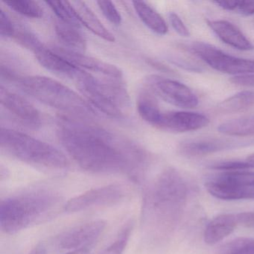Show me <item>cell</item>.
<instances>
[{
	"instance_id": "obj_1",
	"label": "cell",
	"mask_w": 254,
	"mask_h": 254,
	"mask_svg": "<svg viewBox=\"0 0 254 254\" xmlns=\"http://www.w3.org/2000/svg\"><path fill=\"white\" fill-rule=\"evenodd\" d=\"M57 134L67 154L87 172L125 173L139 184L146 177L151 157L133 141L71 117H61Z\"/></svg>"
},
{
	"instance_id": "obj_2",
	"label": "cell",
	"mask_w": 254,
	"mask_h": 254,
	"mask_svg": "<svg viewBox=\"0 0 254 254\" xmlns=\"http://www.w3.org/2000/svg\"><path fill=\"white\" fill-rule=\"evenodd\" d=\"M188 184L174 168L165 169L142 194L141 224L154 242L167 239L178 227L185 209Z\"/></svg>"
},
{
	"instance_id": "obj_3",
	"label": "cell",
	"mask_w": 254,
	"mask_h": 254,
	"mask_svg": "<svg viewBox=\"0 0 254 254\" xmlns=\"http://www.w3.org/2000/svg\"><path fill=\"white\" fill-rule=\"evenodd\" d=\"M62 205V197L54 190L44 187L24 190L1 201L0 227L7 234H15L53 218Z\"/></svg>"
},
{
	"instance_id": "obj_4",
	"label": "cell",
	"mask_w": 254,
	"mask_h": 254,
	"mask_svg": "<svg viewBox=\"0 0 254 254\" xmlns=\"http://www.w3.org/2000/svg\"><path fill=\"white\" fill-rule=\"evenodd\" d=\"M41 103L76 118H90L95 111L78 93L56 80L41 75H16L11 81Z\"/></svg>"
},
{
	"instance_id": "obj_5",
	"label": "cell",
	"mask_w": 254,
	"mask_h": 254,
	"mask_svg": "<svg viewBox=\"0 0 254 254\" xmlns=\"http://www.w3.org/2000/svg\"><path fill=\"white\" fill-rule=\"evenodd\" d=\"M0 146L5 154L32 166L52 170L69 166L67 157L56 147L13 129L1 128Z\"/></svg>"
},
{
	"instance_id": "obj_6",
	"label": "cell",
	"mask_w": 254,
	"mask_h": 254,
	"mask_svg": "<svg viewBox=\"0 0 254 254\" xmlns=\"http://www.w3.org/2000/svg\"><path fill=\"white\" fill-rule=\"evenodd\" d=\"M74 82L91 105L113 118H121L123 110L129 105L128 93L123 81L101 79L81 69Z\"/></svg>"
},
{
	"instance_id": "obj_7",
	"label": "cell",
	"mask_w": 254,
	"mask_h": 254,
	"mask_svg": "<svg viewBox=\"0 0 254 254\" xmlns=\"http://www.w3.org/2000/svg\"><path fill=\"white\" fill-rule=\"evenodd\" d=\"M184 47L219 72L235 76L254 73V60L235 57L205 43H192Z\"/></svg>"
},
{
	"instance_id": "obj_8",
	"label": "cell",
	"mask_w": 254,
	"mask_h": 254,
	"mask_svg": "<svg viewBox=\"0 0 254 254\" xmlns=\"http://www.w3.org/2000/svg\"><path fill=\"white\" fill-rule=\"evenodd\" d=\"M145 84L154 96L174 106L190 109L198 105V99L192 90L179 81L151 75L146 77Z\"/></svg>"
},
{
	"instance_id": "obj_9",
	"label": "cell",
	"mask_w": 254,
	"mask_h": 254,
	"mask_svg": "<svg viewBox=\"0 0 254 254\" xmlns=\"http://www.w3.org/2000/svg\"><path fill=\"white\" fill-rule=\"evenodd\" d=\"M126 195V190L123 186L111 184L92 189L72 197L64 205V209L65 212L73 213L97 206H111L120 203Z\"/></svg>"
},
{
	"instance_id": "obj_10",
	"label": "cell",
	"mask_w": 254,
	"mask_h": 254,
	"mask_svg": "<svg viewBox=\"0 0 254 254\" xmlns=\"http://www.w3.org/2000/svg\"><path fill=\"white\" fill-rule=\"evenodd\" d=\"M106 223L102 220L90 221L61 233L56 243L62 249L75 250L91 248L105 230Z\"/></svg>"
},
{
	"instance_id": "obj_11",
	"label": "cell",
	"mask_w": 254,
	"mask_h": 254,
	"mask_svg": "<svg viewBox=\"0 0 254 254\" xmlns=\"http://www.w3.org/2000/svg\"><path fill=\"white\" fill-rule=\"evenodd\" d=\"M0 103L20 124L35 129L41 126L42 118L39 111L25 98L10 91L2 84L0 88Z\"/></svg>"
},
{
	"instance_id": "obj_12",
	"label": "cell",
	"mask_w": 254,
	"mask_h": 254,
	"mask_svg": "<svg viewBox=\"0 0 254 254\" xmlns=\"http://www.w3.org/2000/svg\"><path fill=\"white\" fill-rule=\"evenodd\" d=\"M253 144H254V139L239 140L227 138L200 137L181 142L179 151L185 157H199Z\"/></svg>"
},
{
	"instance_id": "obj_13",
	"label": "cell",
	"mask_w": 254,
	"mask_h": 254,
	"mask_svg": "<svg viewBox=\"0 0 254 254\" xmlns=\"http://www.w3.org/2000/svg\"><path fill=\"white\" fill-rule=\"evenodd\" d=\"M209 123L208 117L198 113L169 111L162 112L155 127L166 131L184 133L203 128Z\"/></svg>"
},
{
	"instance_id": "obj_14",
	"label": "cell",
	"mask_w": 254,
	"mask_h": 254,
	"mask_svg": "<svg viewBox=\"0 0 254 254\" xmlns=\"http://www.w3.org/2000/svg\"><path fill=\"white\" fill-rule=\"evenodd\" d=\"M205 187L208 192L224 200H254V187L244 185L225 178L221 173L207 178Z\"/></svg>"
},
{
	"instance_id": "obj_15",
	"label": "cell",
	"mask_w": 254,
	"mask_h": 254,
	"mask_svg": "<svg viewBox=\"0 0 254 254\" xmlns=\"http://www.w3.org/2000/svg\"><path fill=\"white\" fill-rule=\"evenodd\" d=\"M53 50L67 59L75 66H78L81 69H85V71L88 70L94 72L98 75H102L104 78H107V79L123 81V72L115 65L86 56L84 53H75L64 48L56 47L53 49Z\"/></svg>"
},
{
	"instance_id": "obj_16",
	"label": "cell",
	"mask_w": 254,
	"mask_h": 254,
	"mask_svg": "<svg viewBox=\"0 0 254 254\" xmlns=\"http://www.w3.org/2000/svg\"><path fill=\"white\" fill-rule=\"evenodd\" d=\"M33 53L41 66L59 76L75 81L81 72V68L75 66L54 50L47 48L43 44L35 49Z\"/></svg>"
},
{
	"instance_id": "obj_17",
	"label": "cell",
	"mask_w": 254,
	"mask_h": 254,
	"mask_svg": "<svg viewBox=\"0 0 254 254\" xmlns=\"http://www.w3.org/2000/svg\"><path fill=\"white\" fill-rule=\"evenodd\" d=\"M206 24L224 44L242 51L254 50L252 43L233 23L226 20H207Z\"/></svg>"
},
{
	"instance_id": "obj_18",
	"label": "cell",
	"mask_w": 254,
	"mask_h": 254,
	"mask_svg": "<svg viewBox=\"0 0 254 254\" xmlns=\"http://www.w3.org/2000/svg\"><path fill=\"white\" fill-rule=\"evenodd\" d=\"M238 224L237 217L235 214L225 213L218 215L211 220L203 233V239L208 245H216L230 236Z\"/></svg>"
},
{
	"instance_id": "obj_19",
	"label": "cell",
	"mask_w": 254,
	"mask_h": 254,
	"mask_svg": "<svg viewBox=\"0 0 254 254\" xmlns=\"http://www.w3.org/2000/svg\"><path fill=\"white\" fill-rule=\"evenodd\" d=\"M75 14L81 24L87 29L97 35L100 38L109 42H114L115 38L114 35L104 26L97 16L87 6V4L81 1L70 2Z\"/></svg>"
},
{
	"instance_id": "obj_20",
	"label": "cell",
	"mask_w": 254,
	"mask_h": 254,
	"mask_svg": "<svg viewBox=\"0 0 254 254\" xmlns=\"http://www.w3.org/2000/svg\"><path fill=\"white\" fill-rule=\"evenodd\" d=\"M55 31L64 48L75 53H84L87 48V41L79 29L56 20Z\"/></svg>"
},
{
	"instance_id": "obj_21",
	"label": "cell",
	"mask_w": 254,
	"mask_h": 254,
	"mask_svg": "<svg viewBox=\"0 0 254 254\" xmlns=\"http://www.w3.org/2000/svg\"><path fill=\"white\" fill-rule=\"evenodd\" d=\"M133 8L142 23L154 33L165 35L168 32L166 21L158 12L148 4L140 1L133 2Z\"/></svg>"
},
{
	"instance_id": "obj_22",
	"label": "cell",
	"mask_w": 254,
	"mask_h": 254,
	"mask_svg": "<svg viewBox=\"0 0 254 254\" xmlns=\"http://www.w3.org/2000/svg\"><path fill=\"white\" fill-rule=\"evenodd\" d=\"M136 108L139 117L155 127L163 111L160 110L154 95L148 89L142 90L138 96Z\"/></svg>"
},
{
	"instance_id": "obj_23",
	"label": "cell",
	"mask_w": 254,
	"mask_h": 254,
	"mask_svg": "<svg viewBox=\"0 0 254 254\" xmlns=\"http://www.w3.org/2000/svg\"><path fill=\"white\" fill-rule=\"evenodd\" d=\"M218 131L226 136H254V115L245 116L221 123Z\"/></svg>"
},
{
	"instance_id": "obj_24",
	"label": "cell",
	"mask_w": 254,
	"mask_h": 254,
	"mask_svg": "<svg viewBox=\"0 0 254 254\" xmlns=\"http://www.w3.org/2000/svg\"><path fill=\"white\" fill-rule=\"evenodd\" d=\"M254 107V91L245 90L224 99L218 105V112L221 114H235Z\"/></svg>"
},
{
	"instance_id": "obj_25",
	"label": "cell",
	"mask_w": 254,
	"mask_h": 254,
	"mask_svg": "<svg viewBox=\"0 0 254 254\" xmlns=\"http://www.w3.org/2000/svg\"><path fill=\"white\" fill-rule=\"evenodd\" d=\"M45 3L54 12L59 20L78 29L81 28V23L78 20L70 2L46 1Z\"/></svg>"
},
{
	"instance_id": "obj_26",
	"label": "cell",
	"mask_w": 254,
	"mask_h": 254,
	"mask_svg": "<svg viewBox=\"0 0 254 254\" xmlns=\"http://www.w3.org/2000/svg\"><path fill=\"white\" fill-rule=\"evenodd\" d=\"M5 3L12 11L29 18L40 19L44 16V10L41 5L32 0H11Z\"/></svg>"
},
{
	"instance_id": "obj_27",
	"label": "cell",
	"mask_w": 254,
	"mask_h": 254,
	"mask_svg": "<svg viewBox=\"0 0 254 254\" xmlns=\"http://www.w3.org/2000/svg\"><path fill=\"white\" fill-rule=\"evenodd\" d=\"M219 254H254V239L237 238L224 245Z\"/></svg>"
},
{
	"instance_id": "obj_28",
	"label": "cell",
	"mask_w": 254,
	"mask_h": 254,
	"mask_svg": "<svg viewBox=\"0 0 254 254\" xmlns=\"http://www.w3.org/2000/svg\"><path fill=\"white\" fill-rule=\"evenodd\" d=\"M131 224L130 222L126 224L119 233L117 239L107 247L100 254H123L132 231Z\"/></svg>"
},
{
	"instance_id": "obj_29",
	"label": "cell",
	"mask_w": 254,
	"mask_h": 254,
	"mask_svg": "<svg viewBox=\"0 0 254 254\" xmlns=\"http://www.w3.org/2000/svg\"><path fill=\"white\" fill-rule=\"evenodd\" d=\"M211 169L221 172H236L254 169V165L248 160H227L212 163L209 166Z\"/></svg>"
},
{
	"instance_id": "obj_30",
	"label": "cell",
	"mask_w": 254,
	"mask_h": 254,
	"mask_svg": "<svg viewBox=\"0 0 254 254\" xmlns=\"http://www.w3.org/2000/svg\"><path fill=\"white\" fill-rule=\"evenodd\" d=\"M97 5L103 15L106 17L107 20H109L111 23L116 26L121 24L122 20H123L121 14L112 2L98 1Z\"/></svg>"
},
{
	"instance_id": "obj_31",
	"label": "cell",
	"mask_w": 254,
	"mask_h": 254,
	"mask_svg": "<svg viewBox=\"0 0 254 254\" xmlns=\"http://www.w3.org/2000/svg\"><path fill=\"white\" fill-rule=\"evenodd\" d=\"M225 178L244 185L254 187V171H236V172H221Z\"/></svg>"
},
{
	"instance_id": "obj_32",
	"label": "cell",
	"mask_w": 254,
	"mask_h": 254,
	"mask_svg": "<svg viewBox=\"0 0 254 254\" xmlns=\"http://www.w3.org/2000/svg\"><path fill=\"white\" fill-rule=\"evenodd\" d=\"M16 27L9 16L3 11L0 10V35L2 38H14Z\"/></svg>"
},
{
	"instance_id": "obj_33",
	"label": "cell",
	"mask_w": 254,
	"mask_h": 254,
	"mask_svg": "<svg viewBox=\"0 0 254 254\" xmlns=\"http://www.w3.org/2000/svg\"><path fill=\"white\" fill-rule=\"evenodd\" d=\"M169 18L171 25L178 35L184 38H188L190 36V30L178 14L174 12L170 13L169 14Z\"/></svg>"
},
{
	"instance_id": "obj_34",
	"label": "cell",
	"mask_w": 254,
	"mask_h": 254,
	"mask_svg": "<svg viewBox=\"0 0 254 254\" xmlns=\"http://www.w3.org/2000/svg\"><path fill=\"white\" fill-rule=\"evenodd\" d=\"M234 11L245 16L254 14V1H236Z\"/></svg>"
},
{
	"instance_id": "obj_35",
	"label": "cell",
	"mask_w": 254,
	"mask_h": 254,
	"mask_svg": "<svg viewBox=\"0 0 254 254\" xmlns=\"http://www.w3.org/2000/svg\"><path fill=\"white\" fill-rule=\"evenodd\" d=\"M233 84L242 87H254V73L236 75L230 79Z\"/></svg>"
},
{
	"instance_id": "obj_36",
	"label": "cell",
	"mask_w": 254,
	"mask_h": 254,
	"mask_svg": "<svg viewBox=\"0 0 254 254\" xmlns=\"http://www.w3.org/2000/svg\"><path fill=\"white\" fill-rule=\"evenodd\" d=\"M238 224L248 228H254V212H241L236 214Z\"/></svg>"
},
{
	"instance_id": "obj_37",
	"label": "cell",
	"mask_w": 254,
	"mask_h": 254,
	"mask_svg": "<svg viewBox=\"0 0 254 254\" xmlns=\"http://www.w3.org/2000/svg\"><path fill=\"white\" fill-rule=\"evenodd\" d=\"M148 64L151 65L154 69L161 71V72H165V73L172 74V75L175 73L173 69H171L170 67L166 66L162 62H158V61L154 60V59H148Z\"/></svg>"
},
{
	"instance_id": "obj_38",
	"label": "cell",
	"mask_w": 254,
	"mask_h": 254,
	"mask_svg": "<svg viewBox=\"0 0 254 254\" xmlns=\"http://www.w3.org/2000/svg\"><path fill=\"white\" fill-rule=\"evenodd\" d=\"M28 254H47V250L43 244L35 246Z\"/></svg>"
},
{
	"instance_id": "obj_39",
	"label": "cell",
	"mask_w": 254,
	"mask_h": 254,
	"mask_svg": "<svg viewBox=\"0 0 254 254\" xmlns=\"http://www.w3.org/2000/svg\"><path fill=\"white\" fill-rule=\"evenodd\" d=\"M91 248H81V249L75 250V251H71L70 252L66 254H89Z\"/></svg>"
},
{
	"instance_id": "obj_40",
	"label": "cell",
	"mask_w": 254,
	"mask_h": 254,
	"mask_svg": "<svg viewBox=\"0 0 254 254\" xmlns=\"http://www.w3.org/2000/svg\"><path fill=\"white\" fill-rule=\"evenodd\" d=\"M249 163H252L253 165H254V154H251L249 157H247L246 159Z\"/></svg>"
}]
</instances>
